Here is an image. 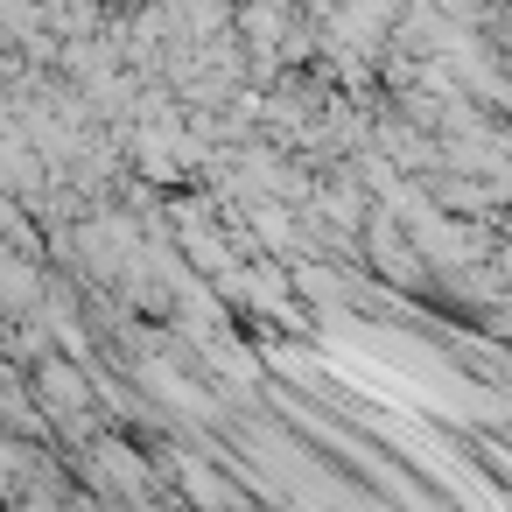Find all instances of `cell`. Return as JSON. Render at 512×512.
<instances>
[{"label":"cell","instance_id":"obj_2","mask_svg":"<svg viewBox=\"0 0 512 512\" xmlns=\"http://www.w3.org/2000/svg\"><path fill=\"white\" fill-rule=\"evenodd\" d=\"M43 400H50L57 414H78V421H85V407H92V386H85V372H71V365H50V372H43Z\"/></svg>","mask_w":512,"mask_h":512},{"label":"cell","instance_id":"obj_1","mask_svg":"<svg viewBox=\"0 0 512 512\" xmlns=\"http://www.w3.org/2000/svg\"><path fill=\"white\" fill-rule=\"evenodd\" d=\"M358 246H365V260L379 267V281L386 288H407V295H421L435 274H428V260L414 253V239H407V225L400 218H386L379 204H372V218H365V232H358Z\"/></svg>","mask_w":512,"mask_h":512}]
</instances>
